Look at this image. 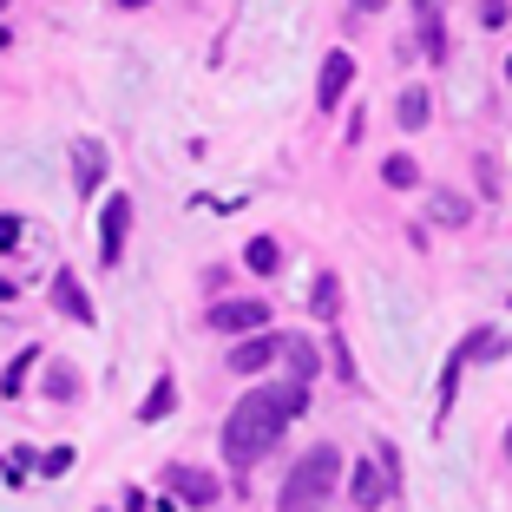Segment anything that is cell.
<instances>
[{
  "instance_id": "obj_9",
  "label": "cell",
  "mask_w": 512,
  "mask_h": 512,
  "mask_svg": "<svg viewBox=\"0 0 512 512\" xmlns=\"http://www.w3.org/2000/svg\"><path fill=\"white\" fill-rule=\"evenodd\" d=\"M171 486H178L191 506H211V499H217V480H211V473H197V467H171Z\"/></svg>"
},
{
  "instance_id": "obj_8",
  "label": "cell",
  "mask_w": 512,
  "mask_h": 512,
  "mask_svg": "<svg viewBox=\"0 0 512 512\" xmlns=\"http://www.w3.org/2000/svg\"><path fill=\"white\" fill-rule=\"evenodd\" d=\"M348 79H355V60H348V53H329V60H322V79H316V106H335L348 92Z\"/></svg>"
},
{
  "instance_id": "obj_6",
  "label": "cell",
  "mask_w": 512,
  "mask_h": 512,
  "mask_svg": "<svg viewBox=\"0 0 512 512\" xmlns=\"http://www.w3.org/2000/svg\"><path fill=\"white\" fill-rule=\"evenodd\" d=\"M99 178H106V145H99V138H79V145H73V184H79V197L99 191Z\"/></svg>"
},
{
  "instance_id": "obj_16",
  "label": "cell",
  "mask_w": 512,
  "mask_h": 512,
  "mask_svg": "<svg viewBox=\"0 0 512 512\" xmlns=\"http://www.w3.org/2000/svg\"><path fill=\"white\" fill-rule=\"evenodd\" d=\"M309 302H316V316H322V322H335V302H342V283H335V276H316V296H309Z\"/></svg>"
},
{
  "instance_id": "obj_24",
  "label": "cell",
  "mask_w": 512,
  "mask_h": 512,
  "mask_svg": "<svg viewBox=\"0 0 512 512\" xmlns=\"http://www.w3.org/2000/svg\"><path fill=\"white\" fill-rule=\"evenodd\" d=\"M119 7H145V0H119Z\"/></svg>"
},
{
  "instance_id": "obj_15",
  "label": "cell",
  "mask_w": 512,
  "mask_h": 512,
  "mask_svg": "<svg viewBox=\"0 0 512 512\" xmlns=\"http://www.w3.org/2000/svg\"><path fill=\"white\" fill-rule=\"evenodd\" d=\"M414 178H421V171H414V158H407V151H394L388 165H381V184H394V191H407Z\"/></svg>"
},
{
  "instance_id": "obj_10",
  "label": "cell",
  "mask_w": 512,
  "mask_h": 512,
  "mask_svg": "<svg viewBox=\"0 0 512 512\" xmlns=\"http://www.w3.org/2000/svg\"><path fill=\"white\" fill-rule=\"evenodd\" d=\"M453 355H460V362H493V355H506V335H499V329H473Z\"/></svg>"
},
{
  "instance_id": "obj_12",
  "label": "cell",
  "mask_w": 512,
  "mask_h": 512,
  "mask_svg": "<svg viewBox=\"0 0 512 512\" xmlns=\"http://www.w3.org/2000/svg\"><path fill=\"white\" fill-rule=\"evenodd\" d=\"M171 401H178V381H158V388H151L145 394V407H138V421H165V414H171Z\"/></svg>"
},
{
  "instance_id": "obj_26",
  "label": "cell",
  "mask_w": 512,
  "mask_h": 512,
  "mask_svg": "<svg viewBox=\"0 0 512 512\" xmlns=\"http://www.w3.org/2000/svg\"><path fill=\"white\" fill-rule=\"evenodd\" d=\"M506 79H512V53H506Z\"/></svg>"
},
{
  "instance_id": "obj_17",
  "label": "cell",
  "mask_w": 512,
  "mask_h": 512,
  "mask_svg": "<svg viewBox=\"0 0 512 512\" xmlns=\"http://www.w3.org/2000/svg\"><path fill=\"white\" fill-rule=\"evenodd\" d=\"M283 355H289V368H296V381H316V348L309 342H283Z\"/></svg>"
},
{
  "instance_id": "obj_27",
  "label": "cell",
  "mask_w": 512,
  "mask_h": 512,
  "mask_svg": "<svg viewBox=\"0 0 512 512\" xmlns=\"http://www.w3.org/2000/svg\"><path fill=\"white\" fill-rule=\"evenodd\" d=\"M506 453H512V434H506Z\"/></svg>"
},
{
  "instance_id": "obj_7",
  "label": "cell",
  "mask_w": 512,
  "mask_h": 512,
  "mask_svg": "<svg viewBox=\"0 0 512 512\" xmlns=\"http://www.w3.org/2000/svg\"><path fill=\"white\" fill-rule=\"evenodd\" d=\"M348 499H355V506H381V499H388V473H381L375 467V460H362V467H355V473H348Z\"/></svg>"
},
{
  "instance_id": "obj_19",
  "label": "cell",
  "mask_w": 512,
  "mask_h": 512,
  "mask_svg": "<svg viewBox=\"0 0 512 512\" xmlns=\"http://www.w3.org/2000/svg\"><path fill=\"white\" fill-rule=\"evenodd\" d=\"M46 394H53V401H73V394H79L73 368H46Z\"/></svg>"
},
{
  "instance_id": "obj_18",
  "label": "cell",
  "mask_w": 512,
  "mask_h": 512,
  "mask_svg": "<svg viewBox=\"0 0 512 512\" xmlns=\"http://www.w3.org/2000/svg\"><path fill=\"white\" fill-rule=\"evenodd\" d=\"M434 224H467V204H460L453 191H440L434 197Z\"/></svg>"
},
{
  "instance_id": "obj_20",
  "label": "cell",
  "mask_w": 512,
  "mask_h": 512,
  "mask_svg": "<svg viewBox=\"0 0 512 512\" xmlns=\"http://www.w3.org/2000/svg\"><path fill=\"white\" fill-rule=\"evenodd\" d=\"M66 467H73V447H53V453H46V467H40V473H53V480H60Z\"/></svg>"
},
{
  "instance_id": "obj_1",
  "label": "cell",
  "mask_w": 512,
  "mask_h": 512,
  "mask_svg": "<svg viewBox=\"0 0 512 512\" xmlns=\"http://www.w3.org/2000/svg\"><path fill=\"white\" fill-rule=\"evenodd\" d=\"M302 407H309V381H276V388H256L243 394L237 407H230V421H224V453H230V467H256L263 453L283 440V427L296 421Z\"/></svg>"
},
{
  "instance_id": "obj_22",
  "label": "cell",
  "mask_w": 512,
  "mask_h": 512,
  "mask_svg": "<svg viewBox=\"0 0 512 512\" xmlns=\"http://www.w3.org/2000/svg\"><path fill=\"white\" fill-rule=\"evenodd\" d=\"M414 7V20H440V0H407Z\"/></svg>"
},
{
  "instance_id": "obj_21",
  "label": "cell",
  "mask_w": 512,
  "mask_h": 512,
  "mask_svg": "<svg viewBox=\"0 0 512 512\" xmlns=\"http://www.w3.org/2000/svg\"><path fill=\"white\" fill-rule=\"evenodd\" d=\"M480 20H486V27H499V20H506V0H480Z\"/></svg>"
},
{
  "instance_id": "obj_25",
  "label": "cell",
  "mask_w": 512,
  "mask_h": 512,
  "mask_svg": "<svg viewBox=\"0 0 512 512\" xmlns=\"http://www.w3.org/2000/svg\"><path fill=\"white\" fill-rule=\"evenodd\" d=\"M0 46H14V40H7V27H0Z\"/></svg>"
},
{
  "instance_id": "obj_3",
  "label": "cell",
  "mask_w": 512,
  "mask_h": 512,
  "mask_svg": "<svg viewBox=\"0 0 512 512\" xmlns=\"http://www.w3.org/2000/svg\"><path fill=\"white\" fill-rule=\"evenodd\" d=\"M211 329H224V335L270 329V302H250V296H237V302H217V309H211Z\"/></svg>"
},
{
  "instance_id": "obj_23",
  "label": "cell",
  "mask_w": 512,
  "mask_h": 512,
  "mask_svg": "<svg viewBox=\"0 0 512 512\" xmlns=\"http://www.w3.org/2000/svg\"><path fill=\"white\" fill-rule=\"evenodd\" d=\"M355 7H362V14H375V7H381V0H355Z\"/></svg>"
},
{
  "instance_id": "obj_4",
  "label": "cell",
  "mask_w": 512,
  "mask_h": 512,
  "mask_svg": "<svg viewBox=\"0 0 512 512\" xmlns=\"http://www.w3.org/2000/svg\"><path fill=\"white\" fill-rule=\"evenodd\" d=\"M276 355H283V342H276L270 329H250L237 348H230V368H237V375H263V368H270Z\"/></svg>"
},
{
  "instance_id": "obj_11",
  "label": "cell",
  "mask_w": 512,
  "mask_h": 512,
  "mask_svg": "<svg viewBox=\"0 0 512 512\" xmlns=\"http://www.w3.org/2000/svg\"><path fill=\"white\" fill-rule=\"evenodd\" d=\"M53 296H60V309H66L73 322H92V302H86V289L73 283V270H60V276H53Z\"/></svg>"
},
{
  "instance_id": "obj_14",
  "label": "cell",
  "mask_w": 512,
  "mask_h": 512,
  "mask_svg": "<svg viewBox=\"0 0 512 512\" xmlns=\"http://www.w3.org/2000/svg\"><path fill=\"white\" fill-rule=\"evenodd\" d=\"M394 119H401V125H407V132H421V125H427V119H434V106H427V92H407L401 106H394Z\"/></svg>"
},
{
  "instance_id": "obj_5",
  "label": "cell",
  "mask_w": 512,
  "mask_h": 512,
  "mask_svg": "<svg viewBox=\"0 0 512 512\" xmlns=\"http://www.w3.org/2000/svg\"><path fill=\"white\" fill-rule=\"evenodd\" d=\"M125 230H132V204L112 197L106 204V224H99V263H119L125 256Z\"/></svg>"
},
{
  "instance_id": "obj_13",
  "label": "cell",
  "mask_w": 512,
  "mask_h": 512,
  "mask_svg": "<svg viewBox=\"0 0 512 512\" xmlns=\"http://www.w3.org/2000/svg\"><path fill=\"white\" fill-rule=\"evenodd\" d=\"M243 263H250V270H256V276H270V270H276V263H283V250H276V243H270V237H250V243H243Z\"/></svg>"
},
{
  "instance_id": "obj_2",
  "label": "cell",
  "mask_w": 512,
  "mask_h": 512,
  "mask_svg": "<svg viewBox=\"0 0 512 512\" xmlns=\"http://www.w3.org/2000/svg\"><path fill=\"white\" fill-rule=\"evenodd\" d=\"M335 473H342V453L335 447H309L296 467H289V480H283V512H322L329 493H335Z\"/></svg>"
},
{
  "instance_id": "obj_28",
  "label": "cell",
  "mask_w": 512,
  "mask_h": 512,
  "mask_svg": "<svg viewBox=\"0 0 512 512\" xmlns=\"http://www.w3.org/2000/svg\"><path fill=\"white\" fill-rule=\"evenodd\" d=\"M0 7H7V0H0Z\"/></svg>"
}]
</instances>
